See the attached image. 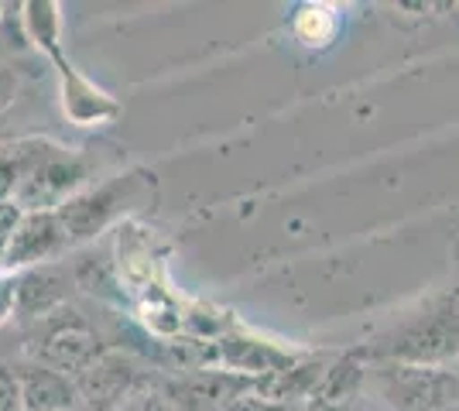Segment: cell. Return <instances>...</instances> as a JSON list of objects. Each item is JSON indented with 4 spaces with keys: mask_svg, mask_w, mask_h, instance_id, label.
<instances>
[{
    "mask_svg": "<svg viewBox=\"0 0 459 411\" xmlns=\"http://www.w3.org/2000/svg\"><path fill=\"white\" fill-rule=\"evenodd\" d=\"M374 360L449 367L459 360V288L436 295L374 343Z\"/></svg>",
    "mask_w": 459,
    "mask_h": 411,
    "instance_id": "cell-1",
    "label": "cell"
},
{
    "mask_svg": "<svg viewBox=\"0 0 459 411\" xmlns=\"http://www.w3.org/2000/svg\"><path fill=\"white\" fill-rule=\"evenodd\" d=\"M131 185H134V178L120 176V178H114V182H107V185H100V189L79 193V196H73L69 202H62L56 213H58V219H62V227H65L69 244L90 240V236L100 234V230L117 216L124 196L131 193Z\"/></svg>",
    "mask_w": 459,
    "mask_h": 411,
    "instance_id": "cell-7",
    "label": "cell"
},
{
    "mask_svg": "<svg viewBox=\"0 0 459 411\" xmlns=\"http://www.w3.org/2000/svg\"><path fill=\"white\" fill-rule=\"evenodd\" d=\"M295 35L308 48H323L336 35V14L329 7H302L295 18Z\"/></svg>",
    "mask_w": 459,
    "mask_h": 411,
    "instance_id": "cell-13",
    "label": "cell"
},
{
    "mask_svg": "<svg viewBox=\"0 0 459 411\" xmlns=\"http://www.w3.org/2000/svg\"><path fill=\"white\" fill-rule=\"evenodd\" d=\"M24 206H21L18 199H4L0 202V244L7 247L11 240H14V234H18V227L24 223Z\"/></svg>",
    "mask_w": 459,
    "mask_h": 411,
    "instance_id": "cell-15",
    "label": "cell"
},
{
    "mask_svg": "<svg viewBox=\"0 0 459 411\" xmlns=\"http://www.w3.org/2000/svg\"><path fill=\"white\" fill-rule=\"evenodd\" d=\"M4 257H7V247H4V244H0V264H4Z\"/></svg>",
    "mask_w": 459,
    "mask_h": 411,
    "instance_id": "cell-19",
    "label": "cell"
},
{
    "mask_svg": "<svg viewBox=\"0 0 459 411\" xmlns=\"http://www.w3.org/2000/svg\"><path fill=\"white\" fill-rule=\"evenodd\" d=\"M374 388L391 411H453L459 408V371L415 367V364H374Z\"/></svg>",
    "mask_w": 459,
    "mask_h": 411,
    "instance_id": "cell-2",
    "label": "cell"
},
{
    "mask_svg": "<svg viewBox=\"0 0 459 411\" xmlns=\"http://www.w3.org/2000/svg\"><path fill=\"white\" fill-rule=\"evenodd\" d=\"M120 411H175V408L165 398H158V394H134Z\"/></svg>",
    "mask_w": 459,
    "mask_h": 411,
    "instance_id": "cell-17",
    "label": "cell"
},
{
    "mask_svg": "<svg viewBox=\"0 0 459 411\" xmlns=\"http://www.w3.org/2000/svg\"><path fill=\"white\" fill-rule=\"evenodd\" d=\"M65 244H69V236H65V227H62L58 213H28L24 223L18 227L14 240L7 244L4 264L28 271V268H39L41 261L58 254Z\"/></svg>",
    "mask_w": 459,
    "mask_h": 411,
    "instance_id": "cell-8",
    "label": "cell"
},
{
    "mask_svg": "<svg viewBox=\"0 0 459 411\" xmlns=\"http://www.w3.org/2000/svg\"><path fill=\"white\" fill-rule=\"evenodd\" d=\"M76 405V377L45 364H31L21 371V411H73Z\"/></svg>",
    "mask_w": 459,
    "mask_h": 411,
    "instance_id": "cell-11",
    "label": "cell"
},
{
    "mask_svg": "<svg viewBox=\"0 0 459 411\" xmlns=\"http://www.w3.org/2000/svg\"><path fill=\"white\" fill-rule=\"evenodd\" d=\"M137 364L120 350H103L76 373V391L86 411H120L137 394Z\"/></svg>",
    "mask_w": 459,
    "mask_h": 411,
    "instance_id": "cell-6",
    "label": "cell"
},
{
    "mask_svg": "<svg viewBox=\"0 0 459 411\" xmlns=\"http://www.w3.org/2000/svg\"><path fill=\"white\" fill-rule=\"evenodd\" d=\"M0 411H21V373L0 364Z\"/></svg>",
    "mask_w": 459,
    "mask_h": 411,
    "instance_id": "cell-16",
    "label": "cell"
},
{
    "mask_svg": "<svg viewBox=\"0 0 459 411\" xmlns=\"http://www.w3.org/2000/svg\"><path fill=\"white\" fill-rule=\"evenodd\" d=\"M453 411H459V408H453Z\"/></svg>",
    "mask_w": 459,
    "mask_h": 411,
    "instance_id": "cell-20",
    "label": "cell"
},
{
    "mask_svg": "<svg viewBox=\"0 0 459 411\" xmlns=\"http://www.w3.org/2000/svg\"><path fill=\"white\" fill-rule=\"evenodd\" d=\"M216 360L223 364V371L247 373V377H268V373H281L299 364V356L278 350L274 343H261V339H244V336H227L216 343Z\"/></svg>",
    "mask_w": 459,
    "mask_h": 411,
    "instance_id": "cell-10",
    "label": "cell"
},
{
    "mask_svg": "<svg viewBox=\"0 0 459 411\" xmlns=\"http://www.w3.org/2000/svg\"><path fill=\"white\" fill-rule=\"evenodd\" d=\"M0 11H4V7H0Z\"/></svg>",
    "mask_w": 459,
    "mask_h": 411,
    "instance_id": "cell-21",
    "label": "cell"
},
{
    "mask_svg": "<svg viewBox=\"0 0 459 411\" xmlns=\"http://www.w3.org/2000/svg\"><path fill=\"white\" fill-rule=\"evenodd\" d=\"M360 384H364V367L360 360L350 353V356H340L336 364H329L319 391L312 398V411H340L346 408L357 394H360Z\"/></svg>",
    "mask_w": 459,
    "mask_h": 411,
    "instance_id": "cell-12",
    "label": "cell"
},
{
    "mask_svg": "<svg viewBox=\"0 0 459 411\" xmlns=\"http://www.w3.org/2000/svg\"><path fill=\"white\" fill-rule=\"evenodd\" d=\"M31 353L45 367L76 377L103 353V347H100L96 330L82 315L73 313V309H58L56 315L41 319V330L31 343Z\"/></svg>",
    "mask_w": 459,
    "mask_h": 411,
    "instance_id": "cell-3",
    "label": "cell"
},
{
    "mask_svg": "<svg viewBox=\"0 0 459 411\" xmlns=\"http://www.w3.org/2000/svg\"><path fill=\"white\" fill-rule=\"evenodd\" d=\"M227 411H312L308 401H274V398H264V394H247V398H240L233 408Z\"/></svg>",
    "mask_w": 459,
    "mask_h": 411,
    "instance_id": "cell-14",
    "label": "cell"
},
{
    "mask_svg": "<svg viewBox=\"0 0 459 411\" xmlns=\"http://www.w3.org/2000/svg\"><path fill=\"white\" fill-rule=\"evenodd\" d=\"M82 178H86V168L79 158L41 151L31 158L14 199L24 206V213H56L62 202L73 199V193L82 185Z\"/></svg>",
    "mask_w": 459,
    "mask_h": 411,
    "instance_id": "cell-5",
    "label": "cell"
},
{
    "mask_svg": "<svg viewBox=\"0 0 459 411\" xmlns=\"http://www.w3.org/2000/svg\"><path fill=\"white\" fill-rule=\"evenodd\" d=\"M69 295V271L58 264H39L28 268L18 278V305L14 313L24 322H41L48 315H56L65 305Z\"/></svg>",
    "mask_w": 459,
    "mask_h": 411,
    "instance_id": "cell-9",
    "label": "cell"
},
{
    "mask_svg": "<svg viewBox=\"0 0 459 411\" xmlns=\"http://www.w3.org/2000/svg\"><path fill=\"white\" fill-rule=\"evenodd\" d=\"M254 391H257V377L199 367V371L169 377L165 388H161V398L175 411H227Z\"/></svg>",
    "mask_w": 459,
    "mask_h": 411,
    "instance_id": "cell-4",
    "label": "cell"
},
{
    "mask_svg": "<svg viewBox=\"0 0 459 411\" xmlns=\"http://www.w3.org/2000/svg\"><path fill=\"white\" fill-rule=\"evenodd\" d=\"M18 305V278H0V322Z\"/></svg>",
    "mask_w": 459,
    "mask_h": 411,
    "instance_id": "cell-18",
    "label": "cell"
}]
</instances>
